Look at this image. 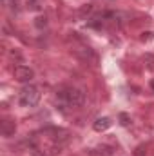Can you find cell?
<instances>
[{"label": "cell", "instance_id": "1", "mask_svg": "<svg viewBox=\"0 0 154 156\" xmlns=\"http://www.w3.org/2000/svg\"><path fill=\"white\" fill-rule=\"evenodd\" d=\"M40 102V89L33 83H27L18 93V104L22 107H35Z\"/></svg>", "mask_w": 154, "mask_h": 156}, {"label": "cell", "instance_id": "2", "mask_svg": "<svg viewBox=\"0 0 154 156\" xmlns=\"http://www.w3.org/2000/svg\"><path fill=\"white\" fill-rule=\"evenodd\" d=\"M60 96H62L69 105H73V107H80V105L85 104V93L80 91V89H76V87H69V89L62 91Z\"/></svg>", "mask_w": 154, "mask_h": 156}, {"label": "cell", "instance_id": "3", "mask_svg": "<svg viewBox=\"0 0 154 156\" xmlns=\"http://www.w3.org/2000/svg\"><path fill=\"white\" fill-rule=\"evenodd\" d=\"M13 75H15V80L20 83H31V80L35 78V71L27 66H16Z\"/></svg>", "mask_w": 154, "mask_h": 156}, {"label": "cell", "instance_id": "4", "mask_svg": "<svg viewBox=\"0 0 154 156\" xmlns=\"http://www.w3.org/2000/svg\"><path fill=\"white\" fill-rule=\"evenodd\" d=\"M111 125H113V122H111V118H107V116L96 118V120H94V123H93V127H94V131H96V133H103V131H107Z\"/></svg>", "mask_w": 154, "mask_h": 156}, {"label": "cell", "instance_id": "5", "mask_svg": "<svg viewBox=\"0 0 154 156\" xmlns=\"http://www.w3.org/2000/svg\"><path fill=\"white\" fill-rule=\"evenodd\" d=\"M114 153V149L111 147V145H98V147H94V149H91L89 151V156H113Z\"/></svg>", "mask_w": 154, "mask_h": 156}, {"label": "cell", "instance_id": "6", "mask_svg": "<svg viewBox=\"0 0 154 156\" xmlns=\"http://www.w3.org/2000/svg\"><path fill=\"white\" fill-rule=\"evenodd\" d=\"M15 131H16L15 122H11V120H4V122H2V134H4L5 138L13 136V134H15Z\"/></svg>", "mask_w": 154, "mask_h": 156}, {"label": "cell", "instance_id": "7", "mask_svg": "<svg viewBox=\"0 0 154 156\" xmlns=\"http://www.w3.org/2000/svg\"><path fill=\"white\" fill-rule=\"evenodd\" d=\"M27 4H29L31 9H40L42 7V0H27Z\"/></svg>", "mask_w": 154, "mask_h": 156}, {"label": "cell", "instance_id": "8", "mask_svg": "<svg viewBox=\"0 0 154 156\" xmlns=\"http://www.w3.org/2000/svg\"><path fill=\"white\" fill-rule=\"evenodd\" d=\"M120 120H121V125H125V127H127V125L131 123V118L127 116L125 113H121V115H120Z\"/></svg>", "mask_w": 154, "mask_h": 156}, {"label": "cell", "instance_id": "9", "mask_svg": "<svg viewBox=\"0 0 154 156\" xmlns=\"http://www.w3.org/2000/svg\"><path fill=\"white\" fill-rule=\"evenodd\" d=\"M151 87H152V89H154V80H152V82H151Z\"/></svg>", "mask_w": 154, "mask_h": 156}]
</instances>
